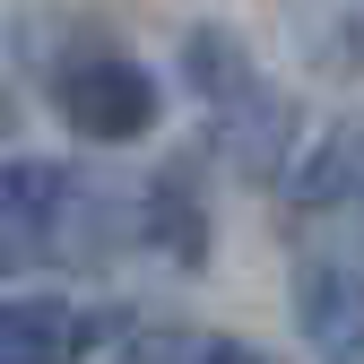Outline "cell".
I'll return each mask as SVG.
<instances>
[{
    "instance_id": "6da1fadb",
    "label": "cell",
    "mask_w": 364,
    "mask_h": 364,
    "mask_svg": "<svg viewBox=\"0 0 364 364\" xmlns=\"http://www.w3.org/2000/svg\"><path fill=\"white\" fill-rule=\"evenodd\" d=\"M113 235H122V208L105 191H87L70 165H53V156L0 165V260H9V269L96 260Z\"/></svg>"
},
{
    "instance_id": "7a4b0ae2",
    "label": "cell",
    "mask_w": 364,
    "mask_h": 364,
    "mask_svg": "<svg viewBox=\"0 0 364 364\" xmlns=\"http://www.w3.org/2000/svg\"><path fill=\"white\" fill-rule=\"evenodd\" d=\"M182 78L200 87V105L217 113V139L243 173H278L287 165V139H295V113L287 96L269 87V70L252 61V43L235 26H191L182 35Z\"/></svg>"
},
{
    "instance_id": "3957f363",
    "label": "cell",
    "mask_w": 364,
    "mask_h": 364,
    "mask_svg": "<svg viewBox=\"0 0 364 364\" xmlns=\"http://www.w3.org/2000/svg\"><path fill=\"white\" fill-rule=\"evenodd\" d=\"M61 113L87 148H130L156 130V78L130 53H78L61 70Z\"/></svg>"
},
{
    "instance_id": "277c9868",
    "label": "cell",
    "mask_w": 364,
    "mask_h": 364,
    "mask_svg": "<svg viewBox=\"0 0 364 364\" xmlns=\"http://www.w3.org/2000/svg\"><path fill=\"white\" fill-rule=\"evenodd\" d=\"M295 330L321 364H364V260L338 243H304L295 260Z\"/></svg>"
},
{
    "instance_id": "5b68a950",
    "label": "cell",
    "mask_w": 364,
    "mask_h": 364,
    "mask_svg": "<svg viewBox=\"0 0 364 364\" xmlns=\"http://www.w3.org/2000/svg\"><path fill=\"white\" fill-rule=\"evenodd\" d=\"M295 208L312 225H347L338 252H364V130H330L321 148L295 165Z\"/></svg>"
},
{
    "instance_id": "8992f818",
    "label": "cell",
    "mask_w": 364,
    "mask_h": 364,
    "mask_svg": "<svg viewBox=\"0 0 364 364\" xmlns=\"http://www.w3.org/2000/svg\"><path fill=\"white\" fill-rule=\"evenodd\" d=\"M87 312L61 295H0V364H78L87 355Z\"/></svg>"
},
{
    "instance_id": "52a82bcc",
    "label": "cell",
    "mask_w": 364,
    "mask_h": 364,
    "mask_svg": "<svg viewBox=\"0 0 364 364\" xmlns=\"http://www.w3.org/2000/svg\"><path fill=\"white\" fill-rule=\"evenodd\" d=\"M139 364H269V355L225 330H156V338H139Z\"/></svg>"
},
{
    "instance_id": "ba28073f",
    "label": "cell",
    "mask_w": 364,
    "mask_h": 364,
    "mask_svg": "<svg viewBox=\"0 0 364 364\" xmlns=\"http://www.w3.org/2000/svg\"><path fill=\"white\" fill-rule=\"evenodd\" d=\"M9 122H18V105H9V87H0V139H9Z\"/></svg>"
}]
</instances>
